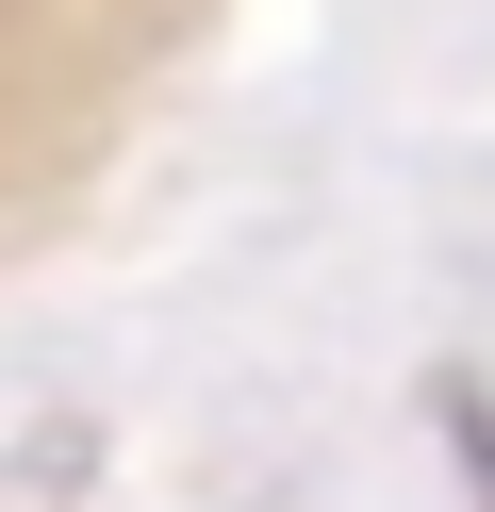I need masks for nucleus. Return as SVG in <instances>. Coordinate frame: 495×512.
<instances>
[{
  "label": "nucleus",
  "mask_w": 495,
  "mask_h": 512,
  "mask_svg": "<svg viewBox=\"0 0 495 512\" xmlns=\"http://www.w3.org/2000/svg\"><path fill=\"white\" fill-rule=\"evenodd\" d=\"M462 463H479V496H495V413H462Z\"/></svg>",
  "instance_id": "nucleus-1"
}]
</instances>
